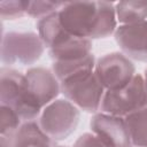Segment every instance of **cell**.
Here are the masks:
<instances>
[{
  "label": "cell",
  "instance_id": "obj_1",
  "mask_svg": "<svg viewBox=\"0 0 147 147\" xmlns=\"http://www.w3.org/2000/svg\"><path fill=\"white\" fill-rule=\"evenodd\" d=\"M59 18L70 34L88 40L107 38L118 26L115 2L107 1L64 2Z\"/></svg>",
  "mask_w": 147,
  "mask_h": 147
},
{
  "label": "cell",
  "instance_id": "obj_2",
  "mask_svg": "<svg viewBox=\"0 0 147 147\" xmlns=\"http://www.w3.org/2000/svg\"><path fill=\"white\" fill-rule=\"evenodd\" d=\"M0 103L14 109L23 123L37 121L42 110L30 94L24 74L10 67L0 69Z\"/></svg>",
  "mask_w": 147,
  "mask_h": 147
},
{
  "label": "cell",
  "instance_id": "obj_3",
  "mask_svg": "<svg viewBox=\"0 0 147 147\" xmlns=\"http://www.w3.org/2000/svg\"><path fill=\"white\" fill-rule=\"evenodd\" d=\"M46 47L39 34L32 31H8L1 37L2 67L32 65L44 54Z\"/></svg>",
  "mask_w": 147,
  "mask_h": 147
},
{
  "label": "cell",
  "instance_id": "obj_4",
  "mask_svg": "<svg viewBox=\"0 0 147 147\" xmlns=\"http://www.w3.org/2000/svg\"><path fill=\"white\" fill-rule=\"evenodd\" d=\"M105 92L94 70L82 71L61 82V93L64 98L79 110L93 115L100 111Z\"/></svg>",
  "mask_w": 147,
  "mask_h": 147
},
{
  "label": "cell",
  "instance_id": "obj_5",
  "mask_svg": "<svg viewBox=\"0 0 147 147\" xmlns=\"http://www.w3.org/2000/svg\"><path fill=\"white\" fill-rule=\"evenodd\" d=\"M79 119L80 110L65 98H57L42 108L37 123L53 142H59L74 133Z\"/></svg>",
  "mask_w": 147,
  "mask_h": 147
},
{
  "label": "cell",
  "instance_id": "obj_6",
  "mask_svg": "<svg viewBox=\"0 0 147 147\" xmlns=\"http://www.w3.org/2000/svg\"><path fill=\"white\" fill-rule=\"evenodd\" d=\"M145 106H147V92L142 75L137 74L126 86L105 92L100 111L126 117Z\"/></svg>",
  "mask_w": 147,
  "mask_h": 147
},
{
  "label": "cell",
  "instance_id": "obj_7",
  "mask_svg": "<svg viewBox=\"0 0 147 147\" xmlns=\"http://www.w3.org/2000/svg\"><path fill=\"white\" fill-rule=\"evenodd\" d=\"M94 74L106 91L126 86L137 75L134 63L122 52H111L96 59Z\"/></svg>",
  "mask_w": 147,
  "mask_h": 147
},
{
  "label": "cell",
  "instance_id": "obj_8",
  "mask_svg": "<svg viewBox=\"0 0 147 147\" xmlns=\"http://www.w3.org/2000/svg\"><path fill=\"white\" fill-rule=\"evenodd\" d=\"M90 126L106 147H132L124 117L99 111L92 116Z\"/></svg>",
  "mask_w": 147,
  "mask_h": 147
},
{
  "label": "cell",
  "instance_id": "obj_9",
  "mask_svg": "<svg viewBox=\"0 0 147 147\" xmlns=\"http://www.w3.org/2000/svg\"><path fill=\"white\" fill-rule=\"evenodd\" d=\"M24 77L30 94L41 109L59 98L61 83L52 69L31 67L24 72Z\"/></svg>",
  "mask_w": 147,
  "mask_h": 147
},
{
  "label": "cell",
  "instance_id": "obj_10",
  "mask_svg": "<svg viewBox=\"0 0 147 147\" xmlns=\"http://www.w3.org/2000/svg\"><path fill=\"white\" fill-rule=\"evenodd\" d=\"M114 38L121 52L130 60L147 63V21L118 25Z\"/></svg>",
  "mask_w": 147,
  "mask_h": 147
},
{
  "label": "cell",
  "instance_id": "obj_11",
  "mask_svg": "<svg viewBox=\"0 0 147 147\" xmlns=\"http://www.w3.org/2000/svg\"><path fill=\"white\" fill-rule=\"evenodd\" d=\"M37 33L47 49L55 48L72 37V34L62 26L59 18V11L38 20Z\"/></svg>",
  "mask_w": 147,
  "mask_h": 147
},
{
  "label": "cell",
  "instance_id": "obj_12",
  "mask_svg": "<svg viewBox=\"0 0 147 147\" xmlns=\"http://www.w3.org/2000/svg\"><path fill=\"white\" fill-rule=\"evenodd\" d=\"M92 53V40L71 37L60 46L48 49V55L52 62H69L77 61L90 56Z\"/></svg>",
  "mask_w": 147,
  "mask_h": 147
},
{
  "label": "cell",
  "instance_id": "obj_13",
  "mask_svg": "<svg viewBox=\"0 0 147 147\" xmlns=\"http://www.w3.org/2000/svg\"><path fill=\"white\" fill-rule=\"evenodd\" d=\"M10 147H53V141L37 121H32L23 123L10 137Z\"/></svg>",
  "mask_w": 147,
  "mask_h": 147
},
{
  "label": "cell",
  "instance_id": "obj_14",
  "mask_svg": "<svg viewBox=\"0 0 147 147\" xmlns=\"http://www.w3.org/2000/svg\"><path fill=\"white\" fill-rule=\"evenodd\" d=\"M118 25H130L147 21V1H118L115 2Z\"/></svg>",
  "mask_w": 147,
  "mask_h": 147
},
{
  "label": "cell",
  "instance_id": "obj_15",
  "mask_svg": "<svg viewBox=\"0 0 147 147\" xmlns=\"http://www.w3.org/2000/svg\"><path fill=\"white\" fill-rule=\"evenodd\" d=\"M124 118L132 147H147V106Z\"/></svg>",
  "mask_w": 147,
  "mask_h": 147
},
{
  "label": "cell",
  "instance_id": "obj_16",
  "mask_svg": "<svg viewBox=\"0 0 147 147\" xmlns=\"http://www.w3.org/2000/svg\"><path fill=\"white\" fill-rule=\"evenodd\" d=\"M96 59L94 57L93 54L90 56L77 60V61H69V62H52V70L56 78L61 82L64 79L79 74L82 71H87V70H94Z\"/></svg>",
  "mask_w": 147,
  "mask_h": 147
},
{
  "label": "cell",
  "instance_id": "obj_17",
  "mask_svg": "<svg viewBox=\"0 0 147 147\" xmlns=\"http://www.w3.org/2000/svg\"><path fill=\"white\" fill-rule=\"evenodd\" d=\"M22 124V119L14 109L0 105V136L11 137Z\"/></svg>",
  "mask_w": 147,
  "mask_h": 147
},
{
  "label": "cell",
  "instance_id": "obj_18",
  "mask_svg": "<svg viewBox=\"0 0 147 147\" xmlns=\"http://www.w3.org/2000/svg\"><path fill=\"white\" fill-rule=\"evenodd\" d=\"M30 1L25 0H5L0 1V16L1 20H17L28 16Z\"/></svg>",
  "mask_w": 147,
  "mask_h": 147
},
{
  "label": "cell",
  "instance_id": "obj_19",
  "mask_svg": "<svg viewBox=\"0 0 147 147\" xmlns=\"http://www.w3.org/2000/svg\"><path fill=\"white\" fill-rule=\"evenodd\" d=\"M63 5L64 2L62 1H48V0L30 1V6L28 9V16L32 18H37L38 21L47 15L59 11Z\"/></svg>",
  "mask_w": 147,
  "mask_h": 147
},
{
  "label": "cell",
  "instance_id": "obj_20",
  "mask_svg": "<svg viewBox=\"0 0 147 147\" xmlns=\"http://www.w3.org/2000/svg\"><path fill=\"white\" fill-rule=\"evenodd\" d=\"M72 147H106L92 132H85L78 137Z\"/></svg>",
  "mask_w": 147,
  "mask_h": 147
},
{
  "label": "cell",
  "instance_id": "obj_21",
  "mask_svg": "<svg viewBox=\"0 0 147 147\" xmlns=\"http://www.w3.org/2000/svg\"><path fill=\"white\" fill-rule=\"evenodd\" d=\"M0 146L1 147H10V137L0 136Z\"/></svg>",
  "mask_w": 147,
  "mask_h": 147
},
{
  "label": "cell",
  "instance_id": "obj_22",
  "mask_svg": "<svg viewBox=\"0 0 147 147\" xmlns=\"http://www.w3.org/2000/svg\"><path fill=\"white\" fill-rule=\"evenodd\" d=\"M142 78H144V83H145V87H146V92H147V67H146L145 70H144Z\"/></svg>",
  "mask_w": 147,
  "mask_h": 147
},
{
  "label": "cell",
  "instance_id": "obj_23",
  "mask_svg": "<svg viewBox=\"0 0 147 147\" xmlns=\"http://www.w3.org/2000/svg\"><path fill=\"white\" fill-rule=\"evenodd\" d=\"M53 147H69V146H65V145H54Z\"/></svg>",
  "mask_w": 147,
  "mask_h": 147
}]
</instances>
